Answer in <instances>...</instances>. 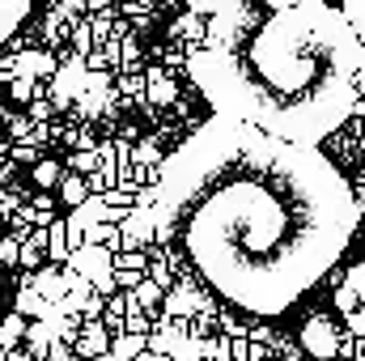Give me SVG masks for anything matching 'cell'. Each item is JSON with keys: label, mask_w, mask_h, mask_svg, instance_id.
Listing matches in <instances>:
<instances>
[{"label": "cell", "mask_w": 365, "mask_h": 361, "mask_svg": "<svg viewBox=\"0 0 365 361\" xmlns=\"http://www.w3.org/2000/svg\"><path fill=\"white\" fill-rule=\"evenodd\" d=\"M153 208L191 272L251 315L297 306L361 225L357 191L314 145L225 115L175 149Z\"/></svg>", "instance_id": "1"}, {"label": "cell", "mask_w": 365, "mask_h": 361, "mask_svg": "<svg viewBox=\"0 0 365 361\" xmlns=\"http://www.w3.org/2000/svg\"><path fill=\"white\" fill-rule=\"evenodd\" d=\"M191 77L212 115L319 145L361 102L365 39L331 0L272 9L234 26L204 21Z\"/></svg>", "instance_id": "2"}, {"label": "cell", "mask_w": 365, "mask_h": 361, "mask_svg": "<svg viewBox=\"0 0 365 361\" xmlns=\"http://www.w3.org/2000/svg\"><path fill=\"white\" fill-rule=\"evenodd\" d=\"M289 4H306V0H187L191 13H200L204 21H221V26L251 21V17H259V13L289 9Z\"/></svg>", "instance_id": "3"}, {"label": "cell", "mask_w": 365, "mask_h": 361, "mask_svg": "<svg viewBox=\"0 0 365 361\" xmlns=\"http://www.w3.org/2000/svg\"><path fill=\"white\" fill-rule=\"evenodd\" d=\"M26 13H30V0H0V43L21 26Z\"/></svg>", "instance_id": "4"}]
</instances>
